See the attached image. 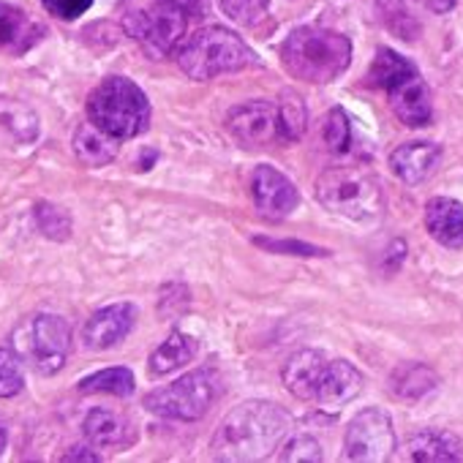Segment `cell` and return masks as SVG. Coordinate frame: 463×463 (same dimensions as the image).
I'll return each mask as SVG.
<instances>
[{
    "mask_svg": "<svg viewBox=\"0 0 463 463\" xmlns=\"http://www.w3.org/2000/svg\"><path fill=\"white\" fill-rule=\"evenodd\" d=\"M289 414L268 401H246L232 409L213 433L210 449L218 460H262L289 433Z\"/></svg>",
    "mask_w": 463,
    "mask_h": 463,
    "instance_id": "6da1fadb",
    "label": "cell"
},
{
    "mask_svg": "<svg viewBox=\"0 0 463 463\" xmlns=\"http://www.w3.org/2000/svg\"><path fill=\"white\" fill-rule=\"evenodd\" d=\"M281 61L295 80L327 85L338 80L352 63V42L335 31L306 25L289 33L281 50Z\"/></svg>",
    "mask_w": 463,
    "mask_h": 463,
    "instance_id": "7a4b0ae2",
    "label": "cell"
},
{
    "mask_svg": "<svg viewBox=\"0 0 463 463\" xmlns=\"http://www.w3.org/2000/svg\"><path fill=\"white\" fill-rule=\"evenodd\" d=\"M177 66L196 82L262 66L257 52L226 28H202L177 47Z\"/></svg>",
    "mask_w": 463,
    "mask_h": 463,
    "instance_id": "3957f363",
    "label": "cell"
},
{
    "mask_svg": "<svg viewBox=\"0 0 463 463\" xmlns=\"http://www.w3.org/2000/svg\"><path fill=\"white\" fill-rule=\"evenodd\" d=\"M317 199L325 210L349 221H373L384 210V191L368 166H330L317 180Z\"/></svg>",
    "mask_w": 463,
    "mask_h": 463,
    "instance_id": "277c9868",
    "label": "cell"
},
{
    "mask_svg": "<svg viewBox=\"0 0 463 463\" xmlns=\"http://www.w3.org/2000/svg\"><path fill=\"white\" fill-rule=\"evenodd\" d=\"M88 120L118 139H134L150 126V101L128 77H107L88 96Z\"/></svg>",
    "mask_w": 463,
    "mask_h": 463,
    "instance_id": "5b68a950",
    "label": "cell"
},
{
    "mask_svg": "<svg viewBox=\"0 0 463 463\" xmlns=\"http://www.w3.org/2000/svg\"><path fill=\"white\" fill-rule=\"evenodd\" d=\"M12 349L39 376H55L71 354V327L63 317L36 314L17 325Z\"/></svg>",
    "mask_w": 463,
    "mask_h": 463,
    "instance_id": "8992f818",
    "label": "cell"
},
{
    "mask_svg": "<svg viewBox=\"0 0 463 463\" xmlns=\"http://www.w3.org/2000/svg\"><path fill=\"white\" fill-rule=\"evenodd\" d=\"M215 401V382L210 371H191L180 376L177 382L158 387L145 395V409L164 417V420H180L194 422L207 414V409Z\"/></svg>",
    "mask_w": 463,
    "mask_h": 463,
    "instance_id": "52a82bcc",
    "label": "cell"
},
{
    "mask_svg": "<svg viewBox=\"0 0 463 463\" xmlns=\"http://www.w3.org/2000/svg\"><path fill=\"white\" fill-rule=\"evenodd\" d=\"M188 14H183L180 9H172L166 4H153L147 9H134L126 14L123 28L131 39H137L142 44V50L150 58H164L169 52L177 50V44L185 36V25H188Z\"/></svg>",
    "mask_w": 463,
    "mask_h": 463,
    "instance_id": "ba28073f",
    "label": "cell"
},
{
    "mask_svg": "<svg viewBox=\"0 0 463 463\" xmlns=\"http://www.w3.org/2000/svg\"><path fill=\"white\" fill-rule=\"evenodd\" d=\"M392 452H395V430L390 414L379 406L357 411L346 428V458L373 463V460H387Z\"/></svg>",
    "mask_w": 463,
    "mask_h": 463,
    "instance_id": "9c48e42d",
    "label": "cell"
},
{
    "mask_svg": "<svg viewBox=\"0 0 463 463\" xmlns=\"http://www.w3.org/2000/svg\"><path fill=\"white\" fill-rule=\"evenodd\" d=\"M251 196H254L260 213L273 218V221L287 218L300 202L295 183L270 164H260L254 169V175H251Z\"/></svg>",
    "mask_w": 463,
    "mask_h": 463,
    "instance_id": "30bf717a",
    "label": "cell"
},
{
    "mask_svg": "<svg viewBox=\"0 0 463 463\" xmlns=\"http://www.w3.org/2000/svg\"><path fill=\"white\" fill-rule=\"evenodd\" d=\"M137 322V308L131 303H112L90 314L82 327V346L90 352H104L118 346Z\"/></svg>",
    "mask_w": 463,
    "mask_h": 463,
    "instance_id": "8fae6325",
    "label": "cell"
},
{
    "mask_svg": "<svg viewBox=\"0 0 463 463\" xmlns=\"http://www.w3.org/2000/svg\"><path fill=\"white\" fill-rule=\"evenodd\" d=\"M226 128L243 145H265L279 134V107L270 101H249L226 115Z\"/></svg>",
    "mask_w": 463,
    "mask_h": 463,
    "instance_id": "7c38bea8",
    "label": "cell"
},
{
    "mask_svg": "<svg viewBox=\"0 0 463 463\" xmlns=\"http://www.w3.org/2000/svg\"><path fill=\"white\" fill-rule=\"evenodd\" d=\"M44 25L36 23L25 9L0 0V55L20 58L44 39Z\"/></svg>",
    "mask_w": 463,
    "mask_h": 463,
    "instance_id": "4fadbf2b",
    "label": "cell"
},
{
    "mask_svg": "<svg viewBox=\"0 0 463 463\" xmlns=\"http://www.w3.org/2000/svg\"><path fill=\"white\" fill-rule=\"evenodd\" d=\"M390 107L395 112V118L411 128L428 126L430 115H433V104H430V90L425 85V80L420 77V71H411L409 77L398 80L390 90Z\"/></svg>",
    "mask_w": 463,
    "mask_h": 463,
    "instance_id": "5bb4252c",
    "label": "cell"
},
{
    "mask_svg": "<svg viewBox=\"0 0 463 463\" xmlns=\"http://www.w3.org/2000/svg\"><path fill=\"white\" fill-rule=\"evenodd\" d=\"M327 365H330V360L319 349H303V352L292 354L281 373L287 390L300 401H317L322 379L327 373Z\"/></svg>",
    "mask_w": 463,
    "mask_h": 463,
    "instance_id": "9a60e30c",
    "label": "cell"
},
{
    "mask_svg": "<svg viewBox=\"0 0 463 463\" xmlns=\"http://www.w3.org/2000/svg\"><path fill=\"white\" fill-rule=\"evenodd\" d=\"M360 392H363V373L349 360H330L327 373L319 387V395H317V403L325 411H341Z\"/></svg>",
    "mask_w": 463,
    "mask_h": 463,
    "instance_id": "2e32d148",
    "label": "cell"
},
{
    "mask_svg": "<svg viewBox=\"0 0 463 463\" xmlns=\"http://www.w3.org/2000/svg\"><path fill=\"white\" fill-rule=\"evenodd\" d=\"M441 161V147L433 142H406L392 150L390 166L403 183H422L428 180Z\"/></svg>",
    "mask_w": 463,
    "mask_h": 463,
    "instance_id": "e0dca14e",
    "label": "cell"
},
{
    "mask_svg": "<svg viewBox=\"0 0 463 463\" xmlns=\"http://www.w3.org/2000/svg\"><path fill=\"white\" fill-rule=\"evenodd\" d=\"M406 458L420 463H455L463 460V441L449 430L428 428L409 436Z\"/></svg>",
    "mask_w": 463,
    "mask_h": 463,
    "instance_id": "ac0fdd59",
    "label": "cell"
},
{
    "mask_svg": "<svg viewBox=\"0 0 463 463\" xmlns=\"http://www.w3.org/2000/svg\"><path fill=\"white\" fill-rule=\"evenodd\" d=\"M425 226L430 238L447 249H463V207L449 196H433L425 204Z\"/></svg>",
    "mask_w": 463,
    "mask_h": 463,
    "instance_id": "d6986e66",
    "label": "cell"
},
{
    "mask_svg": "<svg viewBox=\"0 0 463 463\" xmlns=\"http://www.w3.org/2000/svg\"><path fill=\"white\" fill-rule=\"evenodd\" d=\"M118 142H120L118 137L101 131L93 120H85L77 126V131L71 137V150L85 166L99 169V166H107L118 158V150H120Z\"/></svg>",
    "mask_w": 463,
    "mask_h": 463,
    "instance_id": "ffe728a7",
    "label": "cell"
},
{
    "mask_svg": "<svg viewBox=\"0 0 463 463\" xmlns=\"http://www.w3.org/2000/svg\"><path fill=\"white\" fill-rule=\"evenodd\" d=\"M82 430L93 447H126L134 441V430H131L128 420L109 409H93L85 417Z\"/></svg>",
    "mask_w": 463,
    "mask_h": 463,
    "instance_id": "44dd1931",
    "label": "cell"
},
{
    "mask_svg": "<svg viewBox=\"0 0 463 463\" xmlns=\"http://www.w3.org/2000/svg\"><path fill=\"white\" fill-rule=\"evenodd\" d=\"M196 352H199V341H196L194 335H185V333L175 330V333L150 354L147 368H150L153 376H166V373H172V371L188 365V363L196 357Z\"/></svg>",
    "mask_w": 463,
    "mask_h": 463,
    "instance_id": "7402d4cb",
    "label": "cell"
},
{
    "mask_svg": "<svg viewBox=\"0 0 463 463\" xmlns=\"http://www.w3.org/2000/svg\"><path fill=\"white\" fill-rule=\"evenodd\" d=\"M134 387H137V379H134V373H131L128 368H123V365L96 371V373L85 376V379L77 384V390H80L82 395H99V392H104V395H115V398H128V395L134 392Z\"/></svg>",
    "mask_w": 463,
    "mask_h": 463,
    "instance_id": "603a6c76",
    "label": "cell"
},
{
    "mask_svg": "<svg viewBox=\"0 0 463 463\" xmlns=\"http://www.w3.org/2000/svg\"><path fill=\"white\" fill-rule=\"evenodd\" d=\"M436 373L422 363H409L392 373V392L403 401H417L436 387Z\"/></svg>",
    "mask_w": 463,
    "mask_h": 463,
    "instance_id": "cb8c5ba5",
    "label": "cell"
},
{
    "mask_svg": "<svg viewBox=\"0 0 463 463\" xmlns=\"http://www.w3.org/2000/svg\"><path fill=\"white\" fill-rule=\"evenodd\" d=\"M411 71H417V66L409 58L398 55L395 50L382 47L373 58V66H371V82L382 90H390L398 80L409 77Z\"/></svg>",
    "mask_w": 463,
    "mask_h": 463,
    "instance_id": "d4e9b609",
    "label": "cell"
},
{
    "mask_svg": "<svg viewBox=\"0 0 463 463\" xmlns=\"http://www.w3.org/2000/svg\"><path fill=\"white\" fill-rule=\"evenodd\" d=\"M308 123V112L306 104L298 93H284L281 104H279V137L284 139H300Z\"/></svg>",
    "mask_w": 463,
    "mask_h": 463,
    "instance_id": "484cf974",
    "label": "cell"
},
{
    "mask_svg": "<svg viewBox=\"0 0 463 463\" xmlns=\"http://www.w3.org/2000/svg\"><path fill=\"white\" fill-rule=\"evenodd\" d=\"M33 218H36V226L44 238L50 241H66L71 235V218L66 210L50 204V202H39L33 207Z\"/></svg>",
    "mask_w": 463,
    "mask_h": 463,
    "instance_id": "4316f807",
    "label": "cell"
},
{
    "mask_svg": "<svg viewBox=\"0 0 463 463\" xmlns=\"http://www.w3.org/2000/svg\"><path fill=\"white\" fill-rule=\"evenodd\" d=\"M23 360L17 357L14 349L0 346V398H14L25 387V373H23Z\"/></svg>",
    "mask_w": 463,
    "mask_h": 463,
    "instance_id": "83f0119b",
    "label": "cell"
},
{
    "mask_svg": "<svg viewBox=\"0 0 463 463\" xmlns=\"http://www.w3.org/2000/svg\"><path fill=\"white\" fill-rule=\"evenodd\" d=\"M221 4V12L238 25H257L265 20L268 9H270V0H218Z\"/></svg>",
    "mask_w": 463,
    "mask_h": 463,
    "instance_id": "f1b7e54d",
    "label": "cell"
},
{
    "mask_svg": "<svg viewBox=\"0 0 463 463\" xmlns=\"http://www.w3.org/2000/svg\"><path fill=\"white\" fill-rule=\"evenodd\" d=\"M325 142L333 153H346L349 142H352V128H349V118L341 107L330 109V115L325 118Z\"/></svg>",
    "mask_w": 463,
    "mask_h": 463,
    "instance_id": "f546056e",
    "label": "cell"
},
{
    "mask_svg": "<svg viewBox=\"0 0 463 463\" xmlns=\"http://www.w3.org/2000/svg\"><path fill=\"white\" fill-rule=\"evenodd\" d=\"M279 460H300V463H319L322 460V447L317 439L300 433V436H292L287 439V444L281 447L279 452Z\"/></svg>",
    "mask_w": 463,
    "mask_h": 463,
    "instance_id": "4dcf8cb0",
    "label": "cell"
},
{
    "mask_svg": "<svg viewBox=\"0 0 463 463\" xmlns=\"http://www.w3.org/2000/svg\"><path fill=\"white\" fill-rule=\"evenodd\" d=\"M254 246L270 251V254H289V257H330L327 249L300 243V241H270V238H254Z\"/></svg>",
    "mask_w": 463,
    "mask_h": 463,
    "instance_id": "1f68e13d",
    "label": "cell"
},
{
    "mask_svg": "<svg viewBox=\"0 0 463 463\" xmlns=\"http://www.w3.org/2000/svg\"><path fill=\"white\" fill-rule=\"evenodd\" d=\"M42 6H44L52 17L71 23V20H80V17L93 6V0H42Z\"/></svg>",
    "mask_w": 463,
    "mask_h": 463,
    "instance_id": "d6a6232c",
    "label": "cell"
},
{
    "mask_svg": "<svg viewBox=\"0 0 463 463\" xmlns=\"http://www.w3.org/2000/svg\"><path fill=\"white\" fill-rule=\"evenodd\" d=\"M158 4H166L172 9H180L188 17H204L207 14V0H158Z\"/></svg>",
    "mask_w": 463,
    "mask_h": 463,
    "instance_id": "836d02e7",
    "label": "cell"
},
{
    "mask_svg": "<svg viewBox=\"0 0 463 463\" xmlns=\"http://www.w3.org/2000/svg\"><path fill=\"white\" fill-rule=\"evenodd\" d=\"M417 4L425 6V9L433 12V14H447L449 9H455L458 0H417Z\"/></svg>",
    "mask_w": 463,
    "mask_h": 463,
    "instance_id": "e575fe53",
    "label": "cell"
},
{
    "mask_svg": "<svg viewBox=\"0 0 463 463\" xmlns=\"http://www.w3.org/2000/svg\"><path fill=\"white\" fill-rule=\"evenodd\" d=\"M63 460H101V455L93 452L90 447H71V449L63 455Z\"/></svg>",
    "mask_w": 463,
    "mask_h": 463,
    "instance_id": "d590c367",
    "label": "cell"
},
{
    "mask_svg": "<svg viewBox=\"0 0 463 463\" xmlns=\"http://www.w3.org/2000/svg\"><path fill=\"white\" fill-rule=\"evenodd\" d=\"M6 441H9V436H6V428L0 425V455H4V449H6Z\"/></svg>",
    "mask_w": 463,
    "mask_h": 463,
    "instance_id": "8d00e7d4",
    "label": "cell"
}]
</instances>
